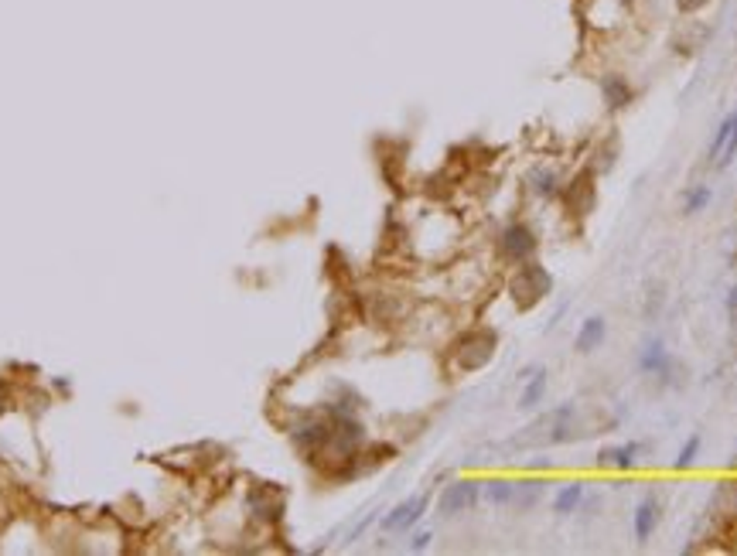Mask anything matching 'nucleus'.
<instances>
[{
    "label": "nucleus",
    "mask_w": 737,
    "mask_h": 556,
    "mask_svg": "<svg viewBox=\"0 0 737 556\" xmlns=\"http://www.w3.org/2000/svg\"><path fill=\"white\" fill-rule=\"evenodd\" d=\"M478 502V485L475 481H458L451 485L444 495H441V512L444 515H458V512H468Z\"/></svg>",
    "instance_id": "nucleus-1"
},
{
    "label": "nucleus",
    "mask_w": 737,
    "mask_h": 556,
    "mask_svg": "<svg viewBox=\"0 0 737 556\" xmlns=\"http://www.w3.org/2000/svg\"><path fill=\"white\" fill-rule=\"evenodd\" d=\"M424 509H427V498L424 495H416V498H406L403 505H396V509L389 512L383 519V529H389V533H399V529H410V525L424 515Z\"/></svg>",
    "instance_id": "nucleus-2"
},
{
    "label": "nucleus",
    "mask_w": 737,
    "mask_h": 556,
    "mask_svg": "<svg viewBox=\"0 0 737 556\" xmlns=\"http://www.w3.org/2000/svg\"><path fill=\"white\" fill-rule=\"evenodd\" d=\"M656 525H659V505H656V498H645V502H639V509L631 512V533L639 542H648Z\"/></svg>",
    "instance_id": "nucleus-3"
},
{
    "label": "nucleus",
    "mask_w": 737,
    "mask_h": 556,
    "mask_svg": "<svg viewBox=\"0 0 737 556\" xmlns=\"http://www.w3.org/2000/svg\"><path fill=\"white\" fill-rule=\"evenodd\" d=\"M516 291H529V294H526V304H533V301H539V297L550 291V277H546L539 266H526L522 277L516 280Z\"/></svg>",
    "instance_id": "nucleus-4"
},
{
    "label": "nucleus",
    "mask_w": 737,
    "mask_h": 556,
    "mask_svg": "<svg viewBox=\"0 0 737 556\" xmlns=\"http://www.w3.org/2000/svg\"><path fill=\"white\" fill-rule=\"evenodd\" d=\"M533 249H536V239H533V232L526 229V226H512V229H506V253L512 256V260H526Z\"/></svg>",
    "instance_id": "nucleus-5"
},
{
    "label": "nucleus",
    "mask_w": 737,
    "mask_h": 556,
    "mask_svg": "<svg viewBox=\"0 0 737 556\" xmlns=\"http://www.w3.org/2000/svg\"><path fill=\"white\" fill-rule=\"evenodd\" d=\"M639 369L652 372V375H666V369H669V356H666L662 341H648L642 352H639Z\"/></svg>",
    "instance_id": "nucleus-6"
},
{
    "label": "nucleus",
    "mask_w": 737,
    "mask_h": 556,
    "mask_svg": "<svg viewBox=\"0 0 737 556\" xmlns=\"http://www.w3.org/2000/svg\"><path fill=\"white\" fill-rule=\"evenodd\" d=\"M604 335H608L604 318H587L581 325V331H577V352H594L601 341H604Z\"/></svg>",
    "instance_id": "nucleus-7"
},
{
    "label": "nucleus",
    "mask_w": 737,
    "mask_h": 556,
    "mask_svg": "<svg viewBox=\"0 0 737 556\" xmlns=\"http://www.w3.org/2000/svg\"><path fill=\"white\" fill-rule=\"evenodd\" d=\"M639 444H621V448H611L601 454V464H614L618 471H629L631 464H635V454H639Z\"/></svg>",
    "instance_id": "nucleus-8"
},
{
    "label": "nucleus",
    "mask_w": 737,
    "mask_h": 556,
    "mask_svg": "<svg viewBox=\"0 0 737 556\" xmlns=\"http://www.w3.org/2000/svg\"><path fill=\"white\" fill-rule=\"evenodd\" d=\"M543 389H546V372L536 369V372H533V379H529V383H526V389H522V396H519L522 410H533V406L543 400Z\"/></svg>",
    "instance_id": "nucleus-9"
},
{
    "label": "nucleus",
    "mask_w": 737,
    "mask_h": 556,
    "mask_svg": "<svg viewBox=\"0 0 737 556\" xmlns=\"http://www.w3.org/2000/svg\"><path fill=\"white\" fill-rule=\"evenodd\" d=\"M485 498H489L491 505H508L516 498V485L512 481H489L485 485Z\"/></svg>",
    "instance_id": "nucleus-10"
},
{
    "label": "nucleus",
    "mask_w": 737,
    "mask_h": 556,
    "mask_svg": "<svg viewBox=\"0 0 737 556\" xmlns=\"http://www.w3.org/2000/svg\"><path fill=\"white\" fill-rule=\"evenodd\" d=\"M581 498H583V485H567V488H560V495L553 498V509L574 512L577 505H581Z\"/></svg>",
    "instance_id": "nucleus-11"
},
{
    "label": "nucleus",
    "mask_w": 737,
    "mask_h": 556,
    "mask_svg": "<svg viewBox=\"0 0 737 556\" xmlns=\"http://www.w3.org/2000/svg\"><path fill=\"white\" fill-rule=\"evenodd\" d=\"M604 93H608V99H611V107H625V103L631 99V89L625 86V79H618V76L604 79Z\"/></svg>",
    "instance_id": "nucleus-12"
},
{
    "label": "nucleus",
    "mask_w": 737,
    "mask_h": 556,
    "mask_svg": "<svg viewBox=\"0 0 737 556\" xmlns=\"http://www.w3.org/2000/svg\"><path fill=\"white\" fill-rule=\"evenodd\" d=\"M731 126H734V113H731V116H727V120L717 126V134H714V144H710V161H717V164H721L723 147H727V140H731Z\"/></svg>",
    "instance_id": "nucleus-13"
},
{
    "label": "nucleus",
    "mask_w": 737,
    "mask_h": 556,
    "mask_svg": "<svg viewBox=\"0 0 737 556\" xmlns=\"http://www.w3.org/2000/svg\"><path fill=\"white\" fill-rule=\"evenodd\" d=\"M706 201H710V188H704V185L693 188L690 195H686V212H690V216H693V212H704Z\"/></svg>",
    "instance_id": "nucleus-14"
},
{
    "label": "nucleus",
    "mask_w": 737,
    "mask_h": 556,
    "mask_svg": "<svg viewBox=\"0 0 737 556\" xmlns=\"http://www.w3.org/2000/svg\"><path fill=\"white\" fill-rule=\"evenodd\" d=\"M696 454H700V437H690L679 450V458H676V468H690L696 461Z\"/></svg>",
    "instance_id": "nucleus-15"
},
{
    "label": "nucleus",
    "mask_w": 737,
    "mask_h": 556,
    "mask_svg": "<svg viewBox=\"0 0 737 556\" xmlns=\"http://www.w3.org/2000/svg\"><path fill=\"white\" fill-rule=\"evenodd\" d=\"M734 154H737V109H734V126H731V140H727V147H723L721 164H727V161H731Z\"/></svg>",
    "instance_id": "nucleus-16"
},
{
    "label": "nucleus",
    "mask_w": 737,
    "mask_h": 556,
    "mask_svg": "<svg viewBox=\"0 0 737 556\" xmlns=\"http://www.w3.org/2000/svg\"><path fill=\"white\" fill-rule=\"evenodd\" d=\"M676 4H679V11H683V14H693V11H700V7H706L710 0H676Z\"/></svg>",
    "instance_id": "nucleus-17"
},
{
    "label": "nucleus",
    "mask_w": 737,
    "mask_h": 556,
    "mask_svg": "<svg viewBox=\"0 0 737 556\" xmlns=\"http://www.w3.org/2000/svg\"><path fill=\"white\" fill-rule=\"evenodd\" d=\"M427 540H430L427 533H420V536L414 540V550H424V546H427Z\"/></svg>",
    "instance_id": "nucleus-18"
}]
</instances>
